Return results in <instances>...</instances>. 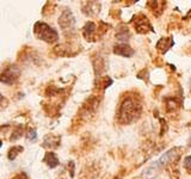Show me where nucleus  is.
<instances>
[{
  "label": "nucleus",
  "mask_w": 191,
  "mask_h": 179,
  "mask_svg": "<svg viewBox=\"0 0 191 179\" xmlns=\"http://www.w3.org/2000/svg\"><path fill=\"white\" fill-rule=\"evenodd\" d=\"M0 147H1V141H0Z\"/></svg>",
  "instance_id": "16"
},
{
  "label": "nucleus",
  "mask_w": 191,
  "mask_h": 179,
  "mask_svg": "<svg viewBox=\"0 0 191 179\" xmlns=\"http://www.w3.org/2000/svg\"><path fill=\"white\" fill-rule=\"evenodd\" d=\"M135 30L139 34H146L149 30L153 31V28L145 16H139L136 17V21H135Z\"/></svg>",
  "instance_id": "5"
},
{
  "label": "nucleus",
  "mask_w": 191,
  "mask_h": 179,
  "mask_svg": "<svg viewBox=\"0 0 191 179\" xmlns=\"http://www.w3.org/2000/svg\"><path fill=\"white\" fill-rule=\"evenodd\" d=\"M44 161L48 164V166H49L50 168H54V167L57 166V164H59V159H57V157L54 154V153H51V152L45 154Z\"/></svg>",
  "instance_id": "11"
},
{
  "label": "nucleus",
  "mask_w": 191,
  "mask_h": 179,
  "mask_svg": "<svg viewBox=\"0 0 191 179\" xmlns=\"http://www.w3.org/2000/svg\"><path fill=\"white\" fill-rule=\"evenodd\" d=\"M17 179H19V178H17Z\"/></svg>",
  "instance_id": "17"
},
{
  "label": "nucleus",
  "mask_w": 191,
  "mask_h": 179,
  "mask_svg": "<svg viewBox=\"0 0 191 179\" xmlns=\"http://www.w3.org/2000/svg\"><path fill=\"white\" fill-rule=\"evenodd\" d=\"M161 165L160 163H154V164H152L150 166H148L145 172H143V179H154L156 178V176L159 174V172H160V167Z\"/></svg>",
  "instance_id": "8"
},
{
  "label": "nucleus",
  "mask_w": 191,
  "mask_h": 179,
  "mask_svg": "<svg viewBox=\"0 0 191 179\" xmlns=\"http://www.w3.org/2000/svg\"><path fill=\"white\" fill-rule=\"evenodd\" d=\"M96 30H97V26H96V24L92 23V21H90V23H86V25L84 26V36H85V38L87 41H92V36L94 35V32H96Z\"/></svg>",
  "instance_id": "9"
},
{
  "label": "nucleus",
  "mask_w": 191,
  "mask_h": 179,
  "mask_svg": "<svg viewBox=\"0 0 191 179\" xmlns=\"http://www.w3.org/2000/svg\"><path fill=\"white\" fill-rule=\"evenodd\" d=\"M184 167L186 171L191 173V157H186L184 159Z\"/></svg>",
  "instance_id": "14"
},
{
  "label": "nucleus",
  "mask_w": 191,
  "mask_h": 179,
  "mask_svg": "<svg viewBox=\"0 0 191 179\" xmlns=\"http://www.w3.org/2000/svg\"><path fill=\"white\" fill-rule=\"evenodd\" d=\"M141 114V105L135 99H126L120 109V122L124 124H129L135 121Z\"/></svg>",
  "instance_id": "1"
},
{
  "label": "nucleus",
  "mask_w": 191,
  "mask_h": 179,
  "mask_svg": "<svg viewBox=\"0 0 191 179\" xmlns=\"http://www.w3.org/2000/svg\"><path fill=\"white\" fill-rule=\"evenodd\" d=\"M5 98H4V97H2V96H1V94H0V104H1V101H5Z\"/></svg>",
  "instance_id": "15"
},
{
  "label": "nucleus",
  "mask_w": 191,
  "mask_h": 179,
  "mask_svg": "<svg viewBox=\"0 0 191 179\" xmlns=\"http://www.w3.org/2000/svg\"><path fill=\"white\" fill-rule=\"evenodd\" d=\"M35 34L37 36V38H40V40H42V41L48 43L55 42V41H57V38H59L56 31L53 28H50L48 24L42 23V21L36 23Z\"/></svg>",
  "instance_id": "2"
},
{
  "label": "nucleus",
  "mask_w": 191,
  "mask_h": 179,
  "mask_svg": "<svg viewBox=\"0 0 191 179\" xmlns=\"http://www.w3.org/2000/svg\"><path fill=\"white\" fill-rule=\"evenodd\" d=\"M59 23H60V26L62 28V30H72V29L74 28V17H73V14L71 13V11H68V10H66L64 13L61 14V17H60V19H59Z\"/></svg>",
  "instance_id": "4"
},
{
  "label": "nucleus",
  "mask_w": 191,
  "mask_h": 179,
  "mask_svg": "<svg viewBox=\"0 0 191 179\" xmlns=\"http://www.w3.org/2000/svg\"><path fill=\"white\" fill-rule=\"evenodd\" d=\"M113 53L117 54V55H121V56L130 57L134 54V49L127 43H120V44L113 47Z\"/></svg>",
  "instance_id": "6"
},
{
  "label": "nucleus",
  "mask_w": 191,
  "mask_h": 179,
  "mask_svg": "<svg viewBox=\"0 0 191 179\" xmlns=\"http://www.w3.org/2000/svg\"><path fill=\"white\" fill-rule=\"evenodd\" d=\"M178 157H179V152H178V148H172V149L167 150L163 157L160 158V165L164 166V165H167L170 163H174V160H177Z\"/></svg>",
  "instance_id": "7"
},
{
  "label": "nucleus",
  "mask_w": 191,
  "mask_h": 179,
  "mask_svg": "<svg viewBox=\"0 0 191 179\" xmlns=\"http://www.w3.org/2000/svg\"><path fill=\"white\" fill-rule=\"evenodd\" d=\"M172 45H173V40L170 37V38H163V40H160L158 42V44H156V48L160 50V51L165 53V51H167V50L170 49Z\"/></svg>",
  "instance_id": "10"
},
{
  "label": "nucleus",
  "mask_w": 191,
  "mask_h": 179,
  "mask_svg": "<svg viewBox=\"0 0 191 179\" xmlns=\"http://www.w3.org/2000/svg\"><path fill=\"white\" fill-rule=\"evenodd\" d=\"M19 77V71L14 67V66H11L8 67L6 71H4L0 75V80L2 82H6V84H12Z\"/></svg>",
  "instance_id": "3"
},
{
  "label": "nucleus",
  "mask_w": 191,
  "mask_h": 179,
  "mask_svg": "<svg viewBox=\"0 0 191 179\" xmlns=\"http://www.w3.org/2000/svg\"><path fill=\"white\" fill-rule=\"evenodd\" d=\"M21 147H13V148H11L10 149V152H8V158L11 159V160H13L14 158L17 157V154L19 153V152H21Z\"/></svg>",
  "instance_id": "13"
},
{
  "label": "nucleus",
  "mask_w": 191,
  "mask_h": 179,
  "mask_svg": "<svg viewBox=\"0 0 191 179\" xmlns=\"http://www.w3.org/2000/svg\"><path fill=\"white\" fill-rule=\"evenodd\" d=\"M116 37H117L120 41L127 42V40H129V37H130V34H129V31H128L127 28H122L120 32L116 35Z\"/></svg>",
  "instance_id": "12"
}]
</instances>
